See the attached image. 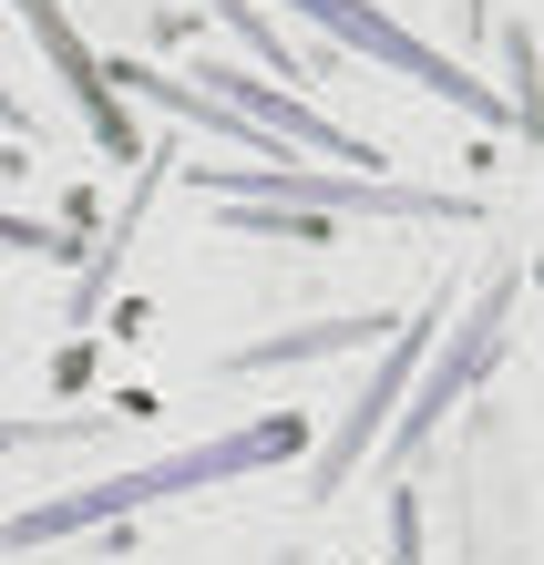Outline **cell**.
Wrapping results in <instances>:
<instances>
[{"label":"cell","mask_w":544,"mask_h":565,"mask_svg":"<svg viewBox=\"0 0 544 565\" xmlns=\"http://www.w3.org/2000/svg\"><path fill=\"white\" fill-rule=\"evenodd\" d=\"M298 452V422H247V431H216V443H185L164 462H134L114 483H83V493H52V504H21L0 514V555H31V545H62V535H93V524H124L164 504V493H206V483H247L267 462Z\"/></svg>","instance_id":"cell-1"},{"label":"cell","mask_w":544,"mask_h":565,"mask_svg":"<svg viewBox=\"0 0 544 565\" xmlns=\"http://www.w3.org/2000/svg\"><path fill=\"white\" fill-rule=\"evenodd\" d=\"M195 185L226 206H267V216H412V226H472L483 206L441 185H391V175H309V164L267 154V164H195Z\"/></svg>","instance_id":"cell-2"},{"label":"cell","mask_w":544,"mask_h":565,"mask_svg":"<svg viewBox=\"0 0 544 565\" xmlns=\"http://www.w3.org/2000/svg\"><path fill=\"white\" fill-rule=\"evenodd\" d=\"M288 11H309L329 42H350V52H370V62H391L401 83H422V93H441V104H462V114H483V124H524L534 135V104L524 93H493V83H472L452 52H431V42H412L391 11H370V0H288Z\"/></svg>","instance_id":"cell-3"},{"label":"cell","mask_w":544,"mask_h":565,"mask_svg":"<svg viewBox=\"0 0 544 565\" xmlns=\"http://www.w3.org/2000/svg\"><path fill=\"white\" fill-rule=\"evenodd\" d=\"M514 298H524V278L503 268V278L483 288V309H472V319H452V350H441L431 371H422V391H412V422L391 431L401 452H422V443H431V422H441V412H452L462 391H472V381H483L493 360H503V329H514Z\"/></svg>","instance_id":"cell-4"},{"label":"cell","mask_w":544,"mask_h":565,"mask_svg":"<svg viewBox=\"0 0 544 565\" xmlns=\"http://www.w3.org/2000/svg\"><path fill=\"white\" fill-rule=\"evenodd\" d=\"M441 329V309H422V319H391V350H381V371H370V391L350 412L329 422V443H319V462H309V493L329 504V493H350V473H360V452L381 443V412L401 402V391H412V371H422V340Z\"/></svg>","instance_id":"cell-5"},{"label":"cell","mask_w":544,"mask_h":565,"mask_svg":"<svg viewBox=\"0 0 544 565\" xmlns=\"http://www.w3.org/2000/svg\"><path fill=\"white\" fill-rule=\"evenodd\" d=\"M21 11V31L42 42V62L62 73V93H73V114H83V135L104 145V154H134V124H124V93L104 83V62H93V42L73 21H62V0H11Z\"/></svg>","instance_id":"cell-6"},{"label":"cell","mask_w":544,"mask_h":565,"mask_svg":"<svg viewBox=\"0 0 544 565\" xmlns=\"http://www.w3.org/2000/svg\"><path fill=\"white\" fill-rule=\"evenodd\" d=\"M370 340H391V319H381V309H360V319H319V329H278V340H247V350H236V371H288V360H329V350H370Z\"/></svg>","instance_id":"cell-7"},{"label":"cell","mask_w":544,"mask_h":565,"mask_svg":"<svg viewBox=\"0 0 544 565\" xmlns=\"http://www.w3.org/2000/svg\"><path fill=\"white\" fill-rule=\"evenodd\" d=\"M134 412H0V452H42V443H93Z\"/></svg>","instance_id":"cell-8"},{"label":"cell","mask_w":544,"mask_h":565,"mask_svg":"<svg viewBox=\"0 0 544 565\" xmlns=\"http://www.w3.org/2000/svg\"><path fill=\"white\" fill-rule=\"evenodd\" d=\"M0 257H73V226H42V216H0Z\"/></svg>","instance_id":"cell-9"},{"label":"cell","mask_w":544,"mask_h":565,"mask_svg":"<svg viewBox=\"0 0 544 565\" xmlns=\"http://www.w3.org/2000/svg\"><path fill=\"white\" fill-rule=\"evenodd\" d=\"M0 135H11V145H31V114L11 104V93H0Z\"/></svg>","instance_id":"cell-10"},{"label":"cell","mask_w":544,"mask_h":565,"mask_svg":"<svg viewBox=\"0 0 544 565\" xmlns=\"http://www.w3.org/2000/svg\"><path fill=\"white\" fill-rule=\"evenodd\" d=\"M11 175H31V145H11V135H0V185H11Z\"/></svg>","instance_id":"cell-11"}]
</instances>
